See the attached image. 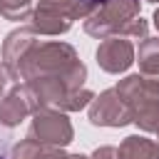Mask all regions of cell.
<instances>
[{
	"label": "cell",
	"mask_w": 159,
	"mask_h": 159,
	"mask_svg": "<svg viewBox=\"0 0 159 159\" xmlns=\"http://www.w3.org/2000/svg\"><path fill=\"white\" fill-rule=\"evenodd\" d=\"M0 159H15V157H12V147H10V142H5V139H0Z\"/></svg>",
	"instance_id": "1"
},
{
	"label": "cell",
	"mask_w": 159,
	"mask_h": 159,
	"mask_svg": "<svg viewBox=\"0 0 159 159\" xmlns=\"http://www.w3.org/2000/svg\"><path fill=\"white\" fill-rule=\"evenodd\" d=\"M92 2H104V0H92Z\"/></svg>",
	"instance_id": "2"
}]
</instances>
